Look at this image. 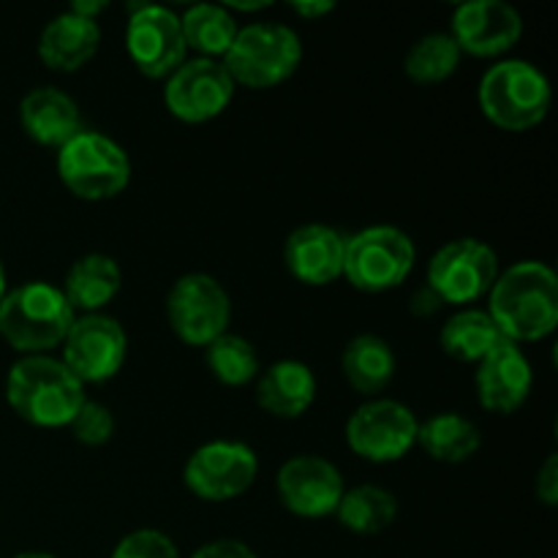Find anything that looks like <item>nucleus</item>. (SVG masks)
Masks as SVG:
<instances>
[{"instance_id":"f257e3e1","label":"nucleus","mask_w":558,"mask_h":558,"mask_svg":"<svg viewBox=\"0 0 558 558\" xmlns=\"http://www.w3.org/2000/svg\"><path fill=\"white\" fill-rule=\"evenodd\" d=\"M488 316L512 343L543 341L558 325V278L545 262H518L490 287Z\"/></svg>"},{"instance_id":"f03ea898","label":"nucleus","mask_w":558,"mask_h":558,"mask_svg":"<svg viewBox=\"0 0 558 558\" xmlns=\"http://www.w3.org/2000/svg\"><path fill=\"white\" fill-rule=\"evenodd\" d=\"M5 401L36 428H69L85 398V385L49 354H31L11 365Z\"/></svg>"},{"instance_id":"7ed1b4c3","label":"nucleus","mask_w":558,"mask_h":558,"mask_svg":"<svg viewBox=\"0 0 558 558\" xmlns=\"http://www.w3.org/2000/svg\"><path fill=\"white\" fill-rule=\"evenodd\" d=\"M74 319L76 314L69 300L47 281L22 283L5 292L0 303V336L25 357L60 347Z\"/></svg>"},{"instance_id":"20e7f679","label":"nucleus","mask_w":558,"mask_h":558,"mask_svg":"<svg viewBox=\"0 0 558 558\" xmlns=\"http://www.w3.org/2000/svg\"><path fill=\"white\" fill-rule=\"evenodd\" d=\"M300 60L303 41L292 27L278 22H254L240 27L229 52L221 58V65L234 85L267 90L283 85L300 69Z\"/></svg>"},{"instance_id":"39448f33","label":"nucleus","mask_w":558,"mask_h":558,"mask_svg":"<svg viewBox=\"0 0 558 558\" xmlns=\"http://www.w3.org/2000/svg\"><path fill=\"white\" fill-rule=\"evenodd\" d=\"M550 82L526 60H501L480 80V109L501 131H529L548 118Z\"/></svg>"},{"instance_id":"423d86ee","label":"nucleus","mask_w":558,"mask_h":558,"mask_svg":"<svg viewBox=\"0 0 558 558\" xmlns=\"http://www.w3.org/2000/svg\"><path fill=\"white\" fill-rule=\"evenodd\" d=\"M58 174L76 199L104 202L125 191L131 161L114 140L82 131L58 150Z\"/></svg>"},{"instance_id":"0eeeda50","label":"nucleus","mask_w":558,"mask_h":558,"mask_svg":"<svg viewBox=\"0 0 558 558\" xmlns=\"http://www.w3.org/2000/svg\"><path fill=\"white\" fill-rule=\"evenodd\" d=\"M417 262L412 238L398 227H368L347 238L343 276L360 292H390L398 289Z\"/></svg>"},{"instance_id":"6e6552de","label":"nucleus","mask_w":558,"mask_h":558,"mask_svg":"<svg viewBox=\"0 0 558 558\" xmlns=\"http://www.w3.org/2000/svg\"><path fill=\"white\" fill-rule=\"evenodd\" d=\"M167 319L180 341L191 347H207L227 332L232 319V300L213 276L189 272L169 289Z\"/></svg>"},{"instance_id":"1a4fd4ad","label":"nucleus","mask_w":558,"mask_h":558,"mask_svg":"<svg viewBox=\"0 0 558 558\" xmlns=\"http://www.w3.org/2000/svg\"><path fill=\"white\" fill-rule=\"evenodd\" d=\"M499 278V256L483 240L461 238L441 245L428 265V289L450 305H466L490 292Z\"/></svg>"},{"instance_id":"9d476101","label":"nucleus","mask_w":558,"mask_h":558,"mask_svg":"<svg viewBox=\"0 0 558 558\" xmlns=\"http://www.w3.org/2000/svg\"><path fill=\"white\" fill-rule=\"evenodd\" d=\"M417 425L409 407L390 398H374L349 417L347 445L354 456L371 463H396L417 445Z\"/></svg>"},{"instance_id":"9b49d317","label":"nucleus","mask_w":558,"mask_h":558,"mask_svg":"<svg viewBox=\"0 0 558 558\" xmlns=\"http://www.w3.org/2000/svg\"><path fill=\"white\" fill-rule=\"evenodd\" d=\"M259 474V458L243 441L216 439L194 450L183 469V483L196 499L229 501L243 496Z\"/></svg>"},{"instance_id":"f8f14e48","label":"nucleus","mask_w":558,"mask_h":558,"mask_svg":"<svg viewBox=\"0 0 558 558\" xmlns=\"http://www.w3.org/2000/svg\"><path fill=\"white\" fill-rule=\"evenodd\" d=\"M63 347V365L82 381L98 385L118 376L123 368L129 338L118 319L107 314H82L69 327Z\"/></svg>"},{"instance_id":"ddd939ff","label":"nucleus","mask_w":558,"mask_h":558,"mask_svg":"<svg viewBox=\"0 0 558 558\" xmlns=\"http://www.w3.org/2000/svg\"><path fill=\"white\" fill-rule=\"evenodd\" d=\"M125 49L140 74L150 80H167L185 63L189 54L180 16L163 5H134V14L129 16L125 27Z\"/></svg>"},{"instance_id":"4468645a","label":"nucleus","mask_w":558,"mask_h":558,"mask_svg":"<svg viewBox=\"0 0 558 558\" xmlns=\"http://www.w3.org/2000/svg\"><path fill=\"white\" fill-rule=\"evenodd\" d=\"M234 96V82L221 60L194 58L185 60L174 74L167 76L163 101L167 109L183 123H207L229 107Z\"/></svg>"},{"instance_id":"2eb2a0df","label":"nucleus","mask_w":558,"mask_h":558,"mask_svg":"<svg viewBox=\"0 0 558 558\" xmlns=\"http://www.w3.org/2000/svg\"><path fill=\"white\" fill-rule=\"evenodd\" d=\"M278 496L292 515L327 518L336 515L343 490V474L336 463L319 456L289 458L276 480Z\"/></svg>"},{"instance_id":"dca6fc26","label":"nucleus","mask_w":558,"mask_h":558,"mask_svg":"<svg viewBox=\"0 0 558 558\" xmlns=\"http://www.w3.org/2000/svg\"><path fill=\"white\" fill-rule=\"evenodd\" d=\"M450 36L461 52L494 58L521 41L523 20L505 0H472L456 9Z\"/></svg>"},{"instance_id":"f3484780","label":"nucleus","mask_w":558,"mask_h":558,"mask_svg":"<svg viewBox=\"0 0 558 558\" xmlns=\"http://www.w3.org/2000/svg\"><path fill=\"white\" fill-rule=\"evenodd\" d=\"M477 365L474 385L483 409L494 414H512L529 401L534 374L518 343L501 338Z\"/></svg>"},{"instance_id":"a211bd4d","label":"nucleus","mask_w":558,"mask_h":558,"mask_svg":"<svg viewBox=\"0 0 558 558\" xmlns=\"http://www.w3.org/2000/svg\"><path fill=\"white\" fill-rule=\"evenodd\" d=\"M347 238L325 223H305L287 238L283 259L289 272L308 287H327L343 276Z\"/></svg>"},{"instance_id":"6ab92c4d","label":"nucleus","mask_w":558,"mask_h":558,"mask_svg":"<svg viewBox=\"0 0 558 558\" xmlns=\"http://www.w3.org/2000/svg\"><path fill=\"white\" fill-rule=\"evenodd\" d=\"M20 120L25 134L44 147H63L82 134L80 107L69 93L58 87H36L20 104Z\"/></svg>"},{"instance_id":"aec40b11","label":"nucleus","mask_w":558,"mask_h":558,"mask_svg":"<svg viewBox=\"0 0 558 558\" xmlns=\"http://www.w3.org/2000/svg\"><path fill=\"white\" fill-rule=\"evenodd\" d=\"M101 44V27L98 22L76 16L74 11L58 14L47 22L38 38V58L52 71H80L90 63Z\"/></svg>"},{"instance_id":"412c9836","label":"nucleus","mask_w":558,"mask_h":558,"mask_svg":"<svg viewBox=\"0 0 558 558\" xmlns=\"http://www.w3.org/2000/svg\"><path fill=\"white\" fill-rule=\"evenodd\" d=\"M316 376L300 360H281L256 376V403L267 414L281 420H298L314 407Z\"/></svg>"},{"instance_id":"4be33fe9","label":"nucleus","mask_w":558,"mask_h":558,"mask_svg":"<svg viewBox=\"0 0 558 558\" xmlns=\"http://www.w3.org/2000/svg\"><path fill=\"white\" fill-rule=\"evenodd\" d=\"M123 287V272L118 262L107 254H87L71 265L65 272L63 298L74 308V314H101L104 305L112 303Z\"/></svg>"},{"instance_id":"5701e85b","label":"nucleus","mask_w":558,"mask_h":558,"mask_svg":"<svg viewBox=\"0 0 558 558\" xmlns=\"http://www.w3.org/2000/svg\"><path fill=\"white\" fill-rule=\"evenodd\" d=\"M341 368L352 390L363 396H379L396 376V354L379 336H357L347 343Z\"/></svg>"},{"instance_id":"b1692460","label":"nucleus","mask_w":558,"mask_h":558,"mask_svg":"<svg viewBox=\"0 0 558 558\" xmlns=\"http://www.w3.org/2000/svg\"><path fill=\"white\" fill-rule=\"evenodd\" d=\"M417 445L439 463H466L477 456L483 436L463 414L441 412L417 425Z\"/></svg>"},{"instance_id":"393cba45","label":"nucleus","mask_w":558,"mask_h":558,"mask_svg":"<svg viewBox=\"0 0 558 558\" xmlns=\"http://www.w3.org/2000/svg\"><path fill=\"white\" fill-rule=\"evenodd\" d=\"M180 27H183L185 47L199 52V58H223L232 47L234 36H238V20L227 5L199 3L191 5L183 16H180Z\"/></svg>"},{"instance_id":"a878e982","label":"nucleus","mask_w":558,"mask_h":558,"mask_svg":"<svg viewBox=\"0 0 558 558\" xmlns=\"http://www.w3.org/2000/svg\"><path fill=\"white\" fill-rule=\"evenodd\" d=\"M501 341V332L496 330L488 311L466 308L452 314L441 327L439 343L445 354H450L458 363H480L496 343Z\"/></svg>"},{"instance_id":"bb28decb","label":"nucleus","mask_w":558,"mask_h":558,"mask_svg":"<svg viewBox=\"0 0 558 558\" xmlns=\"http://www.w3.org/2000/svg\"><path fill=\"white\" fill-rule=\"evenodd\" d=\"M396 515L398 499L390 490L379 488V485H357L352 490H343L336 510V518L341 521L343 529L354 534H365V537L390 529Z\"/></svg>"},{"instance_id":"cd10ccee","label":"nucleus","mask_w":558,"mask_h":558,"mask_svg":"<svg viewBox=\"0 0 558 558\" xmlns=\"http://www.w3.org/2000/svg\"><path fill=\"white\" fill-rule=\"evenodd\" d=\"M461 58L463 52L452 41L450 33H428L412 44V49L403 58V71L412 82L430 87L450 80L461 65Z\"/></svg>"},{"instance_id":"c85d7f7f","label":"nucleus","mask_w":558,"mask_h":558,"mask_svg":"<svg viewBox=\"0 0 558 558\" xmlns=\"http://www.w3.org/2000/svg\"><path fill=\"white\" fill-rule=\"evenodd\" d=\"M205 360L210 374L227 387H245L259 376V357H256L254 343L229 330L207 343Z\"/></svg>"},{"instance_id":"c756f323","label":"nucleus","mask_w":558,"mask_h":558,"mask_svg":"<svg viewBox=\"0 0 558 558\" xmlns=\"http://www.w3.org/2000/svg\"><path fill=\"white\" fill-rule=\"evenodd\" d=\"M69 428H71V436H74L80 445L101 447L112 439L114 417L104 403L85 401L80 407V412L74 414V420L69 423Z\"/></svg>"},{"instance_id":"7c9ffc66","label":"nucleus","mask_w":558,"mask_h":558,"mask_svg":"<svg viewBox=\"0 0 558 558\" xmlns=\"http://www.w3.org/2000/svg\"><path fill=\"white\" fill-rule=\"evenodd\" d=\"M112 558H180L178 545L156 529H136L114 545Z\"/></svg>"},{"instance_id":"2f4dec72","label":"nucleus","mask_w":558,"mask_h":558,"mask_svg":"<svg viewBox=\"0 0 558 558\" xmlns=\"http://www.w3.org/2000/svg\"><path fill=\"white\" fill-rule=\"evenodd\" d=\"M537 499L543 501L545 507H556L558 505V456L550 452L545 458V463L539 466L537 472Z\"/></svg>"},{"instance_id":"473e14b6","label":"nucleus","mask_w":558,"mask_h":558,"mask_svg":"<svg viewBox=\"0 0 558 558\" xmlns=\"http://www.w3.org/2000/svg\"><path fill=\"white\" fill-rule=\"evenodd\" d=\"M191 558H259L254 550L248 548L240 539H216V543L202 545L199 550H194Z\"/></svg>"},{"instance_id":"72a5a7b5","label":"nucleus","mask_w":558,"mask_h":558,"mask_svg":"<svg viewBox=\"0 0 558 558\" xmlns=\"http://www.w3.org/2000/svg\"><path fill=\"white\" fill-rule=\"evenodd\" d=\"M292 11L298 16H303V20H322V16L332 14L336 11V3H330V0H300V3H292Z\"/></svg>"},{"instance_id":"f704fd0d","label":"nucleus","mask_w":558,"mask_h":558,"mask_svg":"<svg viewBox=\"0 0 558 558\" xmlns=\"http://www.w3.org/2000/svg\"><path fill=\"white\" fill-rule=\"evenodd\" d=\"M104 9H107V0H93V3L90 0H76L69 11H74L76 16H85V20L96 22V16L101 14Z\"/></svg>"},{"instance_id":"c9c22d12","label":"nucleus","mask_w":558,"mask_h":558,"mask_svg":"<svg viewBox=\"0 0 558 558\" xmlns=\"http://www.w3.org/2000/svg\"><path fill=\"white\" fill-rule=\"evenodd\" d=\"M414 305H420V308H414V314H434V311H439L445 303L425 287L423 292L417 294V300H414Z\"/></svg>"},{"instance_id":"e433bc0d","label":"nucleus","mask_w":558,"mask_h":558,"mask_svg":"<svg viewBox=\"0 0 558 558\" xmlns=\"http://www.w3.org/2000/svg\"><path fill=\"white\" fill-rule=\"evenodd\" d=\"M5 292H9V289H5V270H3V262H0V303H3Z\"/></svg>"},{"instance_id":"4c0bfd02","label":"nucleus","mask_w":558,"mask_h":558,"mask_svg":"<svg viewBox=\"0 0 558 558\" xmlns=\"http://www.w3.org/2000/svg\"><path fill=\"white\" fill-rule=\"evenodd\" d=\"M14 558H54V556H49V554H36V550H27V554H20V556H14Z\"/></svg>"}]
</instances>
